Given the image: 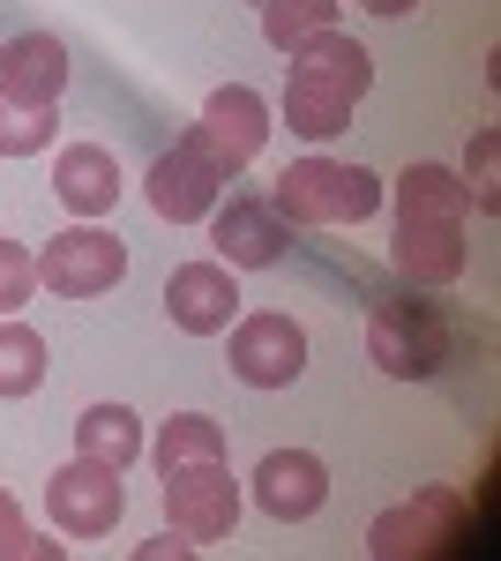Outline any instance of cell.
I'll list each match as a JSON object with an SVG mask.
<instances>
[{"label":"cell","mask_w":501,"mask_h":561,"mask_svg":"<svg viewBox=\"0 0 501 561\" xmlns=\"http://www.w3.org/2000/svg\"><path fill=\"white\" fill-rule=\"evenodd\" d=\"M121 277H127V248L105 225H68V232H53V248L38 255V285L53 300H98Z\"/></svg>","instance_id":"ba28073f"},{"label":"cell","mask_w":501,"mask_h":561,"mask_svg":"<svg viewBox=\"0 0 501 561\" xmlns=\"http://www.w3.org/2000/svg\"><path fill=\"white\" fill-rule=\"evenodd\" d=\"M195 135L209 142V158L240 180L254 158H262V142H270V105H262V90H248V83L209 90V105H203V121H195Z\"/></svg>","instance_id":"4fadbf2b"},{"label":"cell","mask_w":501,"mask_h":561,"mask_svg":"<svg viewBox=\"0 0 501 561\" xmlns=\"http://www.w3.org/2000/svg\"><path fill=\"white\" fill-rule=\"evenodd\" d=\"M45 510H53V531H68V539H105L127 510V486H121L113 465L68 457V465H53V479H45Z\"/></svg>","instance_id":"9c48e42d"},{"label":"cell","mask_w":501,"mask_h":561,"mask_svg":"<svg viewBox=\"0 0 501 561\" xmlns=\"http://www.w3.org/2000/svg\"><path fill=\"white\" fill-rule=\"evenodd\" d=\"M53 113H31V105H15V98H0V158H38L45 142H53Z\"/></svg>","instance_id":"7402d4cb"},{"label":"cell","mask_w":501,"mask_h":561,"mask_svg":"<svg viewBox=\"0 0 501 561\" xmlns=\"http://www.w3.org/2000/svg\"><path fill=\"white\" fill-rule=\"evenodd\" d=\"M60 90H68V45L23 31V38L0 45V98L31 105V113H60Z\"/></svg>","instance_id":"5bb4252c"},{"label":"cell","mask_w":501,"mask_h":561,"mask_svg":"<svg viewBox=\"0 0 501 561\" xmlns=\"http://www.w3.org/2000/svg\"><path fill=\"white\" fill-rule=\"evenodd\" d=\"M166 314L187 337H225L240 322V270L225 262H180L166 277Z\"/></svg>","instance_id":"7c38bea8"},{"label":"cell","mask_w":501,"mask_h":561,"mask_svg":"<svg viewBox=\"0 0 501 561\" xmlns=\"http://www.w3.org/2000/svg\"><path fill=\"white\" fill-rule=\"evenodd\" d=\"M76 457H98V465L127 472L143 457V420L127 404H90L83 420H76Z\"/></svg>","instance_id":"e0dca14e"},{"label":"cell","mask_w":501,"mask_h":561,"mask_svg":"<svg viewBox=\"0 0 501 561\" xmlns=\"http://www.w3.org/2000/svg\"><path fill=\"white\" fill-rule=\"evenodd\" d=\"M449 352H457V322H449L442 300L397 293V300L367 307V359H375L389 382H426V375H442Z\"/></svg>","instance_id":"3957f363"},{"label":"cell","mask_w":501,"mask_h":561,"mask_svg":"<svg viewBox=\"0 0 501 561\" xmlns=\"http://www.w3.org/2000/svg\"><path fill=\"white\" fill-rule=\"evenodd\" d=\"M360 8H367V15H412L419 0H360Z\"/></svg>","instance_id":"484cf974"},{"label":"cell","mask_w":501,"mask_h":561,"mask_svg":"<svg viewBox=\"0 0 501 561\" xmlns=\"http://www.w3.org/2000/svg\"><path fill=\"white\" fill-rule=\"evenodd\" d=\"M38 382H45V337L31 322L0 314V397H31Z\"/></svg>","instance_id":"ffe728a7"},{"label":"cell","mask_w":501,"mask_h":561,"mask_svg":"<svg viewBox=\"0 0 501 561\" xmlns=\"http://www.w3.org/2000/svg\"><path fill=\"white\" fill-rule=\"evenodd\" d=\"M464 180L434 158H419L397 173V240H389V262L412 277L419 293H442L464 277Z\"/></svg>","instance_id":"6da1fadb"},{"label":"cell","mask_w":501,"mask_h":561,"mask_svg":"<svg viewBox=\"0 0 501 561\" xmlns=\"http://www.w3.org/2000/svg\"><path fill=\"white\" fill-rule=\"evenodd\" d=\"M337 8L344 0H262V38L277 45V53H299L307 38L337 31Z\"/></svg>","instance_id":"ac0fdd59"},{"label":"cell","mask_w":501,"mask_h":561,"mask_svg":"<svg viewBox=\"0 0 501 561\" xmlns=\"http://www.w3.org/2000/svg\"><path fill=\"white\" fill-rule=\"evenodd\" d=\"M254 8H262V0H254Z\"/></svg>","instance_id":"4316f807"},{"label":"cell","mask_w":501,"mask_h":561,"mask_svg":"<svg viewBox=\"0 0 501 561\" xmlns=\"http://www.w3.org/2000/svg\"><path fill=\"white\" fill-rule=\"evenodd\" d=\"M464 203L494 217L501 210V128H479L471 135V165H464Z\"/></svg>","instance_id":"44dd1931"},{"label":"cell","mask_w":501,"mask_h":561,"mask_svg":"<svg viewBox=\"0 0 501 561\" xmlns=\"http://www.w3.org/2000/svg\"><path fill=\"white\" fill-rule=\"evenodd\" d=\"M254 502L277 524L315 517V510L330 502V465H322L315 449H270V457L254 465Z\"/></svg>","instance_id":"9a60e30c"},{"label":"cell","mask_w":501,"mask_h":561,"mask_svg":"<svg viewBox=\"0 0 501 561\" xmlns=\"http://www.w3.org/2000/svg\"><path fill=\"white\" fill-rule=\"evenodd\" d=\"M225 359H232V375L248 389H293L299 367H307V330L293 314H240Z\"/></svg>","instance_id":"8fae6325"},{"label":"cell","mask_w":501,"mask_h":561,"mask_svg":"<svg viewBox=\"0 0 501 561\" xmlns=\"http://www.w3.org/2000/svg\"><path fill=\"white\" fill-rule=\"evenodd\" d=\"M68 547L60 539H38L31 524H23V510H15V494L0 486V561H60Z\"/></svg>","instance_id":"603a6c76"},{"label":"cell","mask_w":501,"mask_h":561,"mask_svg":"<svg viewBox=\"0 0 501 561\" xmlns=\"http://www.w3.org/2000/svg\"><path fill=\"white\" fill-rule=\"evenodd\" d=\"M31 293H38V255L23 240H0V314H15Z\"/></svg>","instance_id":"cb8c5ba5"},{"label":"cell","mask_w":501,"mask_h":561,"mask_svg":"<svg viewBox=\"0 0 501 561\" xmlns=\"http://www.w3.org/2000/svg\"><path fill=\"white\" fill-rule=\"evenodd\" d=\"M471 524V502L457 486H419L412 502L382 510L375 531H367V554L375 561H412V554H449Z\"/></svg>","instance_id":"5b68a950"},{"label":"cell","mask_w":501,"mask_h":561,"mask_svg":"<svg viewBox=\"0 0 501 561\" xmlns=\"http://www.w3.org/2000/svg\"><path fill=\"white\" fill-rule=\"evenodd\" d=\"M209 248H217L225 270H277L285 248H293V225H285V210L270 195L232 187V203L209 210Z\"/></svg>","instance_id":"30bf717a"},{"label":"cell","mask_w":501,"mask_h":561,"mask_svg":"<svg viewBox=\"0 0 501 561\" xmlns=\"http://www.w3.org/2000/svg\"><path fill=\"white\" fill-rule=\"evenodd\" d=\"M270 203L285 210V225H367L382 210V180L344 158H293Z\"/></svg>","instance_id":"277c9868"},{"label":"cell","mask_w":501,"mask_h":561,"mask_svg":"<svg viewBox=\"0 0 501 561\" xmlns=\"http://www.w3.org/2000/svg\"><path fill=\"white\" fill-rule=\"evenodd\" d=\"M166 524L187 547H217L240 524V486L225 472V457H195V465H166Z\"/></svg>","instance_id":"8992f818"},{"label":"cell","mask_w":501,"mask_h":561,"mask_svg":"<svg viewBox=\"0 0 501 561\" xmlns=\"http://www.w3.org/2000/svg\"><path fill=\"white\" fill-rule=\"evenodd\" d=\"M375 90V53L344 31H322L285 53V128L307 142H330L352 128V105Z\"/></svg>","instance_id":"7a4b0ae2"},{"label":"cell","mask_w":501,"mask_h":561,"mask_svg":"<svg viewBox=\"0 0 501 561\" xmlns=\"http://www.w3.org/2000/svg\"><path fill=\"white\" fill-rule=\"evenodd\" d=\"M53 195L83 217V225H98V217L121 203V158H113L105 142H68V150L53 158Z\"/></svg>","instance_id":"2e32d148"},{"label":"cell","mask_w":501,"mask_h":561,"mask_svg":"<svg viewBox=\"0 0 501 561\" xmlns=\"http://www.w3.org/2000/svg\"><path fill=\"white\" fill-rule=\"evenodd\" d=\"M225 180H232V173H225V165L209 158L203 135L187 128V135H180V142L166 150V158L150 165L143 195H150V210L166 217V225H203V217L225 203Z\"/></svg>","instance_id":"52a82bcc"},{"label":"cell","mask_w":501,"mask_h":561,"mask_svg":"<svg viewBox=\"0 0 501 561\" xmlns=\"http://www.w3.org/2000/svg\"><path fill=\"white\" fill-rule=\"evenodd\" d=\"M187 561V554H203V547H187V539H180V531H166V539H143V561Z\"/></svg>","instance_id":"d4e9b609"},{"label":"cell","mask_w":501,"mask_h":561,"mask_svg":"<svg viewBox=\"0 0 501 561\" xmlns=\"http://www.w3.org/2000/svg\"><path fill=\"white\" fill-rule=\"evenodd\" d=\"M143 449L158 457V472L166 465H195V457H225V427L209 412H172L166 427H158V442H143Z\"/></svg>","instance_id":"d6986e66"}]
</instances>
